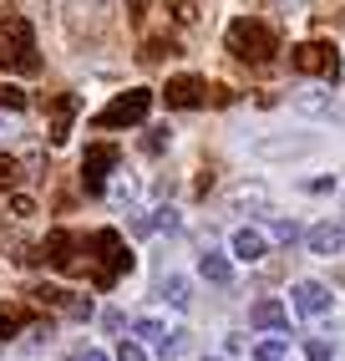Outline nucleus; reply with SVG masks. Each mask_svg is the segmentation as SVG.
<instances>
[{
  "instance_id": "10",
  "label": "nucleus",
  "mask_w": 345,
  "mask_h": 361,
  "mask_svg": "<svg viewBox=\"0 0 345 361\" xmlns=\"http://www.w3.org/2000/svg\"><path fill=\"white\" fill-rule=\"evenodd\" d=\"M77 112H82V97H77V92H61V97H51V142H56V148L71 137Z\"/></svg>"
},
{
  "instance_id": "32",
  "label": "nucleus",
  "mask_w": 345,
  "mask_h": 361,
  "mask_svg": "<svg viewBox=\"0 0 345 361\" xmlns=\"http://www.w3.org/2000/svg\"><path fill=\"white\" fill-rule=\"evenodd\" d=\"M305 356H310V361H330V356H335V341H320V336H315V341L305 346Z\"/></svg>"
},
{
  "instance_id": "16",
  "label": "nucleus",
  "mask_w": 345,
  "mask_h": 361,
  "mask_svg": "<svg viewBox=\"0 0 345 361\" xmlns=\"http://www.w3.org/2000/svg\"><path fill=\"white\" fill-rule=\"evenodd\" d=\"M259 158H294V153H310V137H264L254 142Z\"/></svg>"
},
{
  "instance_id": "40",
  "label": "nucleus",
  "mask_w": 345,
  "mask_h": 361,
  "mask_svg": "<svg viewBox=\"0 0 345 361\" xmlns=\"http://www.w3.org/2000/svg\"><path fill=\"white\" fill-rule=\"evenodd\" d=\"M6 6H11V0H0V11H6Z\"/></svg>"
},
{
  "instance_id": "2",
  "label": "nucleus",
  "mask_w": 345,
  "mask_h": 361,
  "mask_svg": "<svg viewBox=\"0 0 345 361\" xmlns=\"http://www.w3.org/2000/svg\"><path fill=\"white\" fill-rule=\"evenodd\" d=\"M0 66L15 77H36L41 56H36V31L26 16H0Z\"/></svg>"
},
{
  "instance_id": "18",
  "label": "nucleus",
  "mask_w": 345,
  "mask_h": 361,
  "mask_svg": "<svg viewBox=\"0 0 345 361\" xmlns=\"http://www.w3.org/2000/svg\"><path fill=\"white\" fill-rule=\"evenodd\" d=\"M168 56H178V41H172V36H153V41H142V51H137L142 66H158Z\"/></svg>"
},
{
  "instance_id": "1",
  "label": "nucleus",
  "mask_w": 345,
  "mask_h": 361,
  "mask_svg": "<svg viewBox=\"0 0 345 361\" xmlns=\"http://www.w3.org/2000/svg\"><path fill=\"white\" fill-rule=\"evenodd\" d=\"M224 46L244 61V66H275V51H280V36L269 20L259 16H239L229 20V31H224Z\"/></svg>"
},
{
  "instance_id": "19",
  "label": "nucleus",
  "mask_w": 345,
  "mask_h": 361,
  "mask_svg": "<svg viewBox=\"0 0 345 361\" xmlns=\"http://www.w3.org/2000/svg\"><path fill=\"white\" fill-rule=\"evenodd\" d=\"M294 107L310 112V117H330L335 112V97H330V92H294Z\"/></svg>"
},
{
  "instance_id": "9",
  "label": "nucleus",
  "mask_w": 345,
  "mask_h": 361,
  "mask_svg": "<svg viewBox=\"0 0 345 361\" xmlns=\"http://www.w3.org/2000/svg\"><path fill=\"white\" fill-rule=\"evenodd\" d=\"M163 102H168V107H178V112H193V107H203V102H208V82H203V77H193V71H178V77H168Z\"/></svg>"
},
{
  "instance_id": "22",
  "label": "nucleus",
  "mask_w": 345,
  "mask_h": 361,
  "mask_svg": "<svg viewBox=\"0 0 345 361\" xmlns=\"http://www.w3.org/2000/svg\"><path fill=\"white\" fill-rule=\"evenodd\" d=\"M163 300L183 310V305H188V280H178V275H172V280H163Z\"/></svg>"
},
{
  "instance_id": "5",
  "label": "nucleus",
  "mask_w": 345,
  "mask_h": 361,
  "mask_svg": "<svg viewBox=\"0 0 345 361\" xmlns=\"http://www.w3.org/2000/svg\"><path fill=\"white\" fill-rule=\"evenodd\" d=\"M289 66L305 71V77H325V82H340V51L330 41H300L289 51Z\"/></svg>"
},
{
  "instance_id": "36",
  "label": "nucleus",
  "mask_w": 345,
  "mask_h": 361,
  "mask_svg": "<svg viewBox=\"0 0 345 361\" xmlns=\"http://www.w3.org/2000/svg\"><path fill=\"white\" fill-rule=\"evenodd\" d=\"M147 6H153V0H127V20H132V26L147 20Z\"/></svg>"
},
{
  "instance_id": "15",
  "label": "nucleus",
  "mask_w": 345,
  "mask_h": 361,
  "mask_svg": "<svg viewBox=\"0 0 345 361\" xmlns=\"http://www.w3.org/2000/svg\"><path fill=\"white\" fill-rule=\"evenodd\" d=\"M234 255H239L244 264H254V259L269 255V239H264L259 229H234Z\"/></svg>"
},
{
  "instance_id": "41",
  "label": "nucleus",
  "mask_w": 345,
  "mask_h": 361,
  "mask_svg": "<svg viewBox=\"0 0 345 361\" xmlns=\"http://www.w3.org/2000/svg\"><path fill=\"white\" fill-rule=\"evenodd\" d=\"M208 361H224V356H208Z\"/></svg>"
},
{
  "instance_id": "23",
  "label": "nucleus",
  "mask_w": 345,
  "mask_h": 361,
  "mask_svg": "<svg viewBox=\"0 0 345 361\" xmlns=\"http://www.w3.org/2000/svg\"><path fill=\"white\" fill-rule=\"evenodd\" d=\"M183 346H188V331H163L158 336V351L163 356H183Z\"/></svg>"
},
{
  "instance_id": "33",
  "label": "nucleus",
  "mask_w": 345,
  "mask_h": 361,
  "mask_svg": "<svg viewBox=\"0 0 345 361\" xmlns=\"http://www.w3.org/2000/svg\"><path fill=\"white\" fill-rule=\"evenodd\" d=\"M254 361H284V341H264V346H254Z\"/></svg>"
},
{
  "instance_id": "24",
  "label": "nucleus",
  "mask_w": 345,
  "mask_h": 361,
  "mask_svg": "<svg viewBox=\"0 0 345 361\" xmlns=\"http://www.w3.org/2000/svg\"><path fill=\"white\" fill-rule=\"evenodd\" d=\"M15 183H20V158L0 153V188H15Z\"/></svg>"
},
{
  "instance_id": "17",
  "label": "nucleus",
  "mask_w": 345,
  "mask_h": 361,
  "mask_svg": "<svg viewBox=\"0 0 345 361\" xmlns=\"http://www.w3.org/2000/svg\"><path fill=\"white\" fill-rule=\"evenodd\" d=\"M199 275H203V280H213V285H229V280H234V264H229V255L203 250V255H199Z\"/></svg>"
},
{
  "instance_id": "37",
  "label": "nucleus",
  "mask_w": 345,
  "mask_h": 361,
  "mask_svg": "<svg viewBox=\"0 0 345 361\" xmlns=\"http://www.w3.org/2000/svg\"><path fill=\"white\" fill-rule=\"evenodd\" d=\"M208 102H218V107H229V102H234V87H208Z\"/></svg>"
},
{
  "instance_id": "6",
  "label": "nucleus",
  "mask_w": 345,
  "mask_h": 361,
  "mask_svg": "<svg viewBox=\"0 0 345 361\" xmlns=\"http://www.w3.org/2000/svg\"><path fill=\"white\" fill-rule=\"evenodd\" d=\"M107 11H112V0H66V31L77 41L107 36Z\"/></svg>"
},
{
  "instance_id": "7",
  "label": "nucleus",
  "mask_w": 345,
  "mask_h": 361,
  "mask_svg": "<svg viewBox=\"0 0 345 361\" xmlns=\"http://www.w3.org/2000/svg\"><path fill=\"white\" fill-rule=\"evenodd\" d=\"M117 148H112V142H92V148H87V158H82V188H87V194H107V173H112V168H117Z\"/></svg>"
},
{
  "instance_id": "20",
  "label": "nucleus",
  "mask_w": 345,
  "mask_h": 361,
  "mask_svg": "<svg viewBox=\"0 0 345 361\" xmlns=\"http://www.w3.org/2000/svg\"><path fill=\"white\" fill-rule=\"evenodd\" d=\"M26 331V305H0V341H15Z\"/></svg>"
},
{
  "instance_id": "11",
  "label": "nucleus",
  "mask_w": 345,
  "mask_h": 361,
  "mask_svg": "<svg viewBox=\"0 0 345 361\" xmlns=\"http://www.w3.org/2000/svg\"><path fill=\"white\" fill-rule=\"evenodd\" d=\"M36 300H41V305H56V310H66L71 321H87V316H92V300H87V295L56 290V285H41V290H36Z\"/></svg>"
},
{
  "instance_id": "28",
  "label": "nucleus",
  "mask_w": 345,
  "mask_h": 361,
  "mask_svg": "<svg viewBox=\"0 0 345 361\" xmlns=\"http://www.w3.org/2000/svg\"><path fill=\"white\" fill-rule=\"evenodd\" d=\"M11 219H20V224H26V219H36V199L15 194V199H11Z\"/></svg>"
},
{
  "instance_id": "31",
  "label": "nucleus",
  "mask_w": 345,
  "mask_h": 361,
  "mask_svg": "<svg viewBox=\"0 0 345 361\" xmlns=\"http://www.w3.org/2000/svg\"><path fill=\"white\" fill-rule=\"evenodd\" d=\"M132 331L142 336V341H153V346H158V336H163V321H153V316H142V321H137Z\"/></svg>"
},
{
  "instance_id": "27",
  "label": "nucleus",
  "mask_w": 345,
  "mask_h": 361,
  "mask_svg": "<svg viewBox=\"0 0 345 361\" xmlns=\"http://www.w3.org/2000/svg\"><path fill=\"white\" fill-rule=\"evenodd\" d=\"M20 336H26V346H46V341H51V321H31Z\"/></svg>"
},
{
  "instance_id": "21",
  "label": "nucleus",
  "mask_w": 345,
  "mask_h": 361,
  "mask_svg": "<svg viewBox=\"0 0 345 361\" xmlns=\"http://www.w3.org/2000/svg\"><path fill=\"white\" fill-rule=\"evenodd\" d=\"M264 204H269L264 183H244V188H234V209H264Z\"/></svg>"
},
{
  "instance_id": "13",
  "label": "nucleus",
  "mask_w": 345,
  "mask_h": 361,
  "mask_svg": "<svg viewBox=\"0 0 345 361\" xmlns=\"http://www.w3.org/2000/svg\"><path fill=\"white\" fill-rule=\"evenodd\" d=\"M294 305H300L305 316H325V310H330V285L300 280V285H294Z\"/></svg>"
},
{
  "instance_id": "38",
  "label": "nucleus",
  "mask_w": 345,
  "mask_h": 361,
  "mask_svg": "<svg viewBox=\"0 0 345 361\" xmlns=\"http://www.w3.org/2000/svg\"><path fill=\"white\" fill-rule=\"evenodd\" d=\"M71 361H107V356H102V351H92V346H87V351H77V356H71Z\"/></svg>"
},
{
  "instance_id": "12",
  "label": "nucleus",
  "mask_w": 345,
  "mask_h": 361,
  "mask_svg": "<svg viewBox=\"0 0 345 361\" xmlns=\"http://www.w3.org/2000/svg\"><path fill=\"white\" fill-rule=\"evenodd\" d=\"M249 326H259V331H289V310L275 295H264V300L249 305Z\"/></svg>"
},
{
  "instance_id": "8",
  "label": "nucleus",
  "mask_w": 345,
  "mask_h": 361,
  "mask_svg": "<svg viewBox=\"0 0 345 361\" xmlns=\"http://www.w3.org/2000/svg\"><path fill=\"white\" fill-rule=\"evenodd\" d=\"M77 250H82V239L71 234V229H51V234H46V245H41V259L56 264L61 275H77L82 270V255Z\"/></svg>"
},
{
  "instance_id": "29",
  "label": "nucleus",
  "mask_w": 345,
  "mask_h": 361,
  "mask_svg": "<svg viewBox=\"0 0 345 361\" xmlns=\"http://www.w3.org/2000/svg\"><path fill=\"white\" fill-rule=\"evenodd\" d=\"M269 229H275V239H284V245H294V239H300L305 229L300 224H294V219H275V224H269Z\"/></svg>"
},
{
  "instance_id": "30",
  "label": "nucleus",
  "mask_w": 345,
  "mask_h": 361,
  "mask_svg": "<svg viewBox=\"0 0 345 361\" xmlns=\"http://www.w3.org/2000/svg\"><path fill=\"white\" fill-rule=\"evenodd\" d=\"M26 102H31V97H26V92H20V87H0V107H11V112H20Z\"/></svg>"
},
{
  "instance_id": "4",
  "label": "nucleus",
  "mask_w": 345,
  "mask_h": 361,
  "mask_svg": "<svg viewBox=\"0 0 345 361\" xmlns=\"http://www.w3.org/2000/svg\"><path fill=\"white\" fill-rule=\"evenodd\" d=\"M147 112H153V92H147V87H127V92H117V97L96 112V128H102V133L107 128H137Z\"/></svg>"
},
{
  "instance_id": "35",
  "label": "nucleus",
  "mask_w": 345,
  "mask_h": 361,
  "mask_svg": "<svg viewBox=\"0 0 345 361\" xmlns=\"http://www.w3.org/2000/svg\"><path fill=\"white\" fill-rule=\"evenodd\" d=\"M117 361H147V351H142L137 341H122V346H117Z\"/></svg>"
},
{
  "instance_id": "14",
  "label": "nucleus",
  "mask_w": 345,
  "mask_h": 361,
  "mask_svg": "<svg viewBox=\"0 0 345 361\" xmlns=\"http://www.w3.org/2000/svg\"><path fill=\"white\" fill-rule=\"evenodd\" d=\"M305 245H310V255H340L345 250V224H315V229H305Z\"/></svg>"
},
{
  "instance_id": "39",
  "label": "nucleus",
  "mask_w": 345,
  "mask_h": 361,
  "mask_svg": "<svg viewBox=\"0 0 345 361\" xmlns=\"http://www.w3.org/2000/svg\"><path fill=\"white\" fill-rule=\"evenodd\" d=\"M335 285H345V264H340V270H335Z\"/></svg>"
},
{
  "instance_id": "3",
  "label": "nucleus",
  "mask_w": 345,
  "mask_h": 361,
  "mask_svg": "<svg viewBox=\"0 0 345 361\" xmlns=\"http://www.w3.org/2000/svg\"><path fill=\"white\" fill-rule=\"evenodd\" d=\"M87 250H92V285H96V290H112V285L132 270V255H127V245H122L117 229L87 234Z\"/></svg>"
},
{
  "instance_id": "25",
  "label": "nucleus",
  "mask_w": 345,
  "mask_h": 361,
  "mask_svg": "<svg viewBox=\"0 0 345 361\" xmlns=\"http://www.w3.org/2000/svg\"><path fill=\"white\" fill-rule=\"evenodd\" d=\"M168 142H172V133H168V128H147V137H142V153H153V158H158V153L168 148Z\"/></svg>"
},
{
  "instance_id": "26",
  "label": "nucleus",
  "mask_w": 345,
  "mask_h": 361,
  "mask_svg": "<svg viewBox=\"0 0 345 361\" xmlns=\"http://www.w3.org/2000/svg\"><path fill=\"white\" fill-rule=\"evenodd\" d=\"M168 11H172L178 26H193V20H199V6H193V0H168Z\"/></svg>"
},
{
  "instance_id": "34",
  "label": "nucleus",
  "mask_w": 345,
  "mask_h": 361,
  "mask_svg": "<svg viewBox=\"0 0 345 361\" xmlns=\"http://www.w3.org/2000/svg\"><path fill=\"white\" fill-rule=\"evenodd\" d=\"M147 224H153V229H178V209H158Z\"/></svg>"
}]
</instances>
